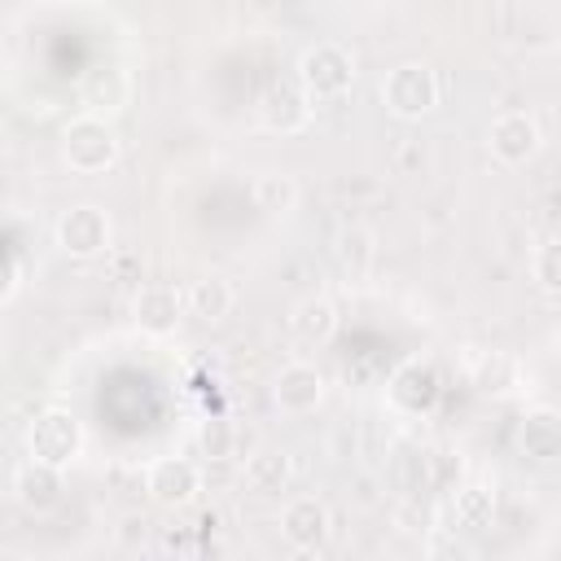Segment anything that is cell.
<instances>
[{"mask_svg":"<svg viewBox=\"0 0 561 561\" xmlns=\"http://www.w3.org/2000/svg\"><path fill=\"white\" fill-rule=\"evenodd\" d=\"M61 158L79 175H101L118 162V131L101 114L70 118L66 131H61Z\"/></svg>","mask_w":561,"mask_h":561,"instance_id":"1","label":"cell"},{"mask_svg":"<svg viewBox=\"0 0 561 561\" xmlns=\"http://www.w3.org/2000/svg\"><path fill=\"white\" fill-rule=\"evenodd\" d=\"M381 101L394 118H425L438 105V75L425 61H399L381 79Z\"/></svg>","mask_w":561,"mask_h":561,"instance_id":"2","label":"cell"},{"mask_svg":"<svg viewBox=\"0 0 561 561\" xmlns=\"http://www.w3.org/2000/svg\"><path fill=\"white\" fill-rule=\"evenodd\" d=\"M79 447H83V425L75 421V412L44 408V412L31 416V425H26V451L35 460H48V465H61L66 469L79 456Z\"/></svg>","mask_w":561,"mask_h":561,"instance_id":"3","label":"cell"},{"mask_svg":"<svg viewBox=\"0 0 561 561\" xmlns=\"http://www.w3.org/2000/svg\"><path fill=\"white\" fill-rule=\"evenodd\" d=\"M298 83L316 96V101H333L342 96L351 83H355V61L342 44H311L302 57H298Z\"/></svg>","mask_w":561,"mask_h":561,"instance_id":"4","label":"cell"},{"mask_svg":"<svg viewBox=\"0 0 561 561\" xmlns=\"http://www.w3.org/2000/svg\"><path fill=\"white\" fill-rule=\"evenodd\" d=\"M386 394H390V403H394L399 412L425 416V412H434L438 399H443V377H438V368H434L430 359H403V364L390 373Z\"/></svg>","mask_w":561,"mask_h":561,"instance_id":"5","label":"cell"},{"mask_svg":"<svg viewBox=\"0 0 561 561\" xmlns=\"http://www.w3.org/2000/svg\"><path fill=\"white\" fill-rule=\"evenodd\" d=\"M202 469L188 460V456H158L149 469H145V491H149V500L153 504H162V508H184V504H193L197 500V491H202Z\"/></svg>","mask_w":561,"mask_h":561,"instance_id":"6","label":"cell"},{"mask_svg":"<svg viewBox=\"0 0 561 561\" xmlns=\"http://www.w3.org/2000/svg\"><path fill=\"white\" fill-rule=\"evenodd\" d=\"M57 245L70 254V259H96L110 250V215L92 202L83 206H70L61 219H57Z\"/></svg>","mask_w":561,"mask_h":561,"instance_id":"7","label":"cell"},{"mask_svg":"<svg viewBox=\"0 0 561 561\" xmlns=\"http://www.w3.org/2000/svg\"><path fill=\"white\" fill-rule=\"evenodd\" d=\"M184 316H188V302H184V294H180L175 285L153 280V285H140L136 298H131V320H136V329L149 333V337L175 333Z\"/></svg>","mask_w":561,"mask_h":561,"instance_id":"8","label":"cell"},{"mask_svg":"<svg viewBox=\"0 0 561 561\" xmlns=\"http://www.w3.org/2000/svg\"><path fill=\"white\" fill-rule=\"evenodd\" d=\"M311 101H316V96H311L302 83L276 79V83H267L263 96H259V123L272 127V131H280V136L302 131V127L311 123Z\"/></svg>","mask_w":561,"mask_h":561,"instance_id":"9","label":"cell"},{"mask_svg":"<svg viewBox=\"0 0 561 561\" xmlns=\"http://www.w3.org/2000/svg\"><path fill=\"white\" fill-rule=\"evenodd\" d=\"M486 145L504 167H522V162H530L539 153V123L526 110H508V114H500L491 123Z\"/></svg>","mask_w":561,"mask_h":561,"instance_id":"10","label":"cell"},{"mask_svg":"<svg viewBox=\"0 0 561 561\" xmlns=\"http://www.w3.org/2000/svg\"><path fill=\"white\" fill-rule=\"evenodd\" d=\"M272 399H276V408L280 412H289V416H307V412H316L320 408V399H324V373L316 368V364H285L280 373H276V381H272Z\"/></svg>","mask_w":561,"mask_h":561,"instance_id":"11","label":"cell"},{"mask_svg":"<svg viewBox=\"0 0 561 561\" xmlns=\"http://www.w3.org/2000/svg\"><path fill=\"white\" fill-rule=\"evenodd\" d=\"M61 491H66V478H61V465H48V460H26L18 473H13V495L26 513H53L61 504Z\"/></svg>","mask_w":561,"mask_h":561,"instance_id":"12","label":"cell"},{"mask_svg":"<svg viewBox=\"0 0 561 561\" xmlns=\"http://www.w3.org/2000/svg\"><path fill=\"white\" fill-rule=\"evenodd\" d=\"M280 535H285L289 548H298V552L324 548V539H329V508H324V500H316V495H294V500L285 504V513H280Z\"/></svg>","mask_w":561,"mask_h":561,"instance_id":"13","label":"cell"},{"mask_svg":"<svg viewBox=\"0 0 561 561\" xmlns=\"http://www.w3.org/2000/svg\"><path fill=\"white\" fill-rule=\"evenodd\" d=\"M517 451L526 460H539V465L561 460V412H552V408L526 412L517 425Z\"/></svg>","mask_w":561,"mask_h":561,"instance_id":"14","label":"cell"},{"mask_svg":"<svg viewBox=\"0 0 561 561\" xmlns=\"http://www.w3.org/2000/svg\"><path fill=\"white\" fill-rule=\"evenodd\" d=\"M289 329L298 342L307 346H324L333 333H337V307L324 298V294H307L302 302H294L289 311Z\"/></svg>","mask_w":561,"mask_h":561,"instance_id":"15","label":"cell"},{"mask_svg":"<svg viewBox=\"0 0 561 561\" xmlns=\"http://www.w3.org/2000/svg\"><path fill=\"white\" fill-rule=\"evenodd\" d=\"M232 285L224 276H197L188 289H184V302H188V316L202 320V324H219L228 311H232Z\"/></svg>","mask_w":561,"mask_h":561,"instance_id":"16","label":"cell"},{"mask_svg":"<svg viewBox=\"0 0 561 561\" xmlns=\"http://www.w3.org/2000/svg\"><path fill=\"white\" fill-rule=\"evenodd\" d=\"M289 478H294V460L285 451H272V447L267 451H254L245 460V469H241V482L254 495H280L289 486Z\"/></svg>","mask_w":561,"mask_h":561,"instance_id":"17","label":"cell"},{"mask_svg":"<svg viewBox=\"0 0 561 561\" xmlns=\"http://www.w3.org/2000/svg\"><path fill=\"white\" fill-rule=\"evenodd\" d=\"M373 259H377V237H373L364 224L337 228V237H333V263H337V272L364 276V272L373 267Z\"/></svg>","mask_w":561,"mask_h":561,"instance_id":"18","label":"cell"},{"mask_svg":"<svg viewBox=\"0 0 561 561\" xmlns=\"http://www.w3.org/2000/svg\"><path fill=\"white\" fill-rule=\"evenodd\" d=\"M473 386L482 390V394H513L517 386H522V364H517V355H508V351H486V355H478L473 359Z\"/></svg>","mask_w":561,"mask_h":561,"instance_id":"19","label":"cell"},{"mask_svg":"<svg viewBox=\"0 0 561 561\" xmlns=\"http://www.w3.org/2000/svg\"><path fill=\"white\" fill-rule=\"evenodd\" d=\"M127 92H131V83H127L123 70H92L88 83H83V101H88L92 114H114V110H123V105H127Z\"/></svg>","mask_w":561,"mask_h":561,"instance_id":"20","label":"cell"},{"mask_svg":"<svg viewBox=\"0 0 561 561\" xmlns=\"http://www.w3.org/2000/svg\"><path fill=\"white\" fill-rule=\"evenodd\" d=\"M197 447H202L206 460H232V451H237V425L228 416H206L197 425Z\"/></svg>","mask_w":561,"mask_h":561,"instance_id":"21","label":"cell"},{"mask_svg":"<svg viewBox=\"0 0 561 561\" xmlns=\"http://www.w3.org/2000/svg\"><path fill=\"white\" fill-rule=\"evenodd\" d=\"M456 517H460V526H491V517H495V495L491 491H482V486H469V491H460L456 495Z\"/></svg>","mask_w":561,"mask_h":561,"instance_id":"22","label":"cell"},{"mask_svg":"<svg viewBox=\"0 0 561 561\" xmlns=\"http://www.w3.org/2000/svg\"><path fill=\"white\" fill-rule=\"evenodd\" d=\"M530 272H535V280H539V289L561 294V237H552V241H543V245L535 250Z\"/></svg>","mask_w":561,"mask_h":561,"instance_id":"23","label":"cell"},{"mask_svg":"<svg viewBox=\"0 0 561 561\" xmlns=\"http://www.w3.org/2000/svg\"><path fill=\"white\" fill-rule=\"evenodd\" d=\"M254 202H259V210H289L294 206V184L285 180V175H259L254 180Z\"/></svg>","mask_w":561,"mask_h":561,"instance_id":"24","label":"cell"},{"mask_svg":"<svg viewBox=\"0 0 561 561\" xmlns=\"http://www.w3.org/2000/svg\"><path fill=\"white\" fill-rule=\"evenodd\" d=\"M18 285H22V259H18V250H9V254H4V285H0V298L9 302V298L18 294Z\"/></svg>","mask_w":561,"mask_h":561,"instance_id":"25","label":"cell"},{"mask_svg":"<svg viewBox=\"0 0 561 561\" xmlns=\"http://www.w3.org/2000/svg\"><path fill=\"white\" fill-rule=\"evenodd\" d=\"M48 4H66V0H48Z\"/></svg>","mask_w":561,"mask_h":561,"instance_id":"26","label":"cell"}]
</instances>
